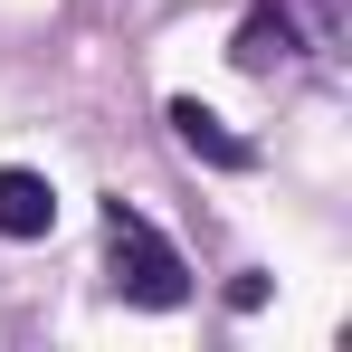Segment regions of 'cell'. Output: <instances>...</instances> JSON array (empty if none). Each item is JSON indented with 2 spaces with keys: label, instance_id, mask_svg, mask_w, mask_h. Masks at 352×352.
Here are the masks:
<instances>
[{
  "label": "cell",
  "instance_id": "obj_2",
  "mask_svg": "<svg viewBox=\"0 0 352 352\" xmlns=\"http://www.w3.org/2000/svg\"><path fill=\"white\" fill-rule=\"evenodd\" d=\"M229 58L248 67V76H276V67H305V58H314V38H305V19H295L286 0H248Z\"/></svg>",
  "mask_w": 352,
  "mask_h": 352
},
{
  "label": "cell",
  "instance_id": "obj_4",
  "mask_svg": "<svg viewBox=\"0 0 352 352\" xmlns=\"http://www.w3.org/2000/svg\"><path fill=\"white\" fill-rule=\"evenodd\" d=\"M58 229V190L29 162H0V238H48Z\"/></svg>",
  "mask_w": 352,
  "mask_h": 352
},
{
  "label": "cell",
  "instance_id": "obj_3",
  "mask_svg": "<svg viewBox=\"0 0 352 352\" xmlns=\"http://www.w3.org/2000/svg\"><path fill=\"white\" fill-rule=\"evenodd\" d=\"M162 124L181 133V153H190V162H210V172H257V143H248V133H238L219 105H200V96H172V105H162Z\"/></svg>",
  "mask_w": 352,
  "mask_h": 352
},
{
  "label": "cell",
  "instance_id": "obj_1",
  "mask_svg": "<svg viewBox=\"0 0 352 352\" xmlns=\"http://www.w3.org/2000/svg\"><path fill=\"white\" fill-rule=\"evenodd\" d=\"M105 286L124 305H143V314H181L190 305V267H181V248L133 200H105Z\"/></svg>",
  "mask_w": 352,
  "mask_h": 352
}]
</instances>
